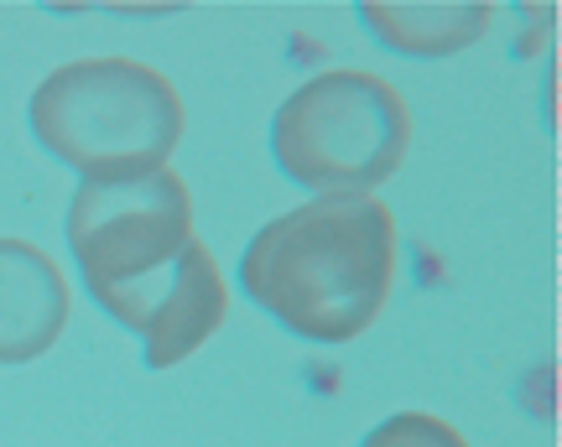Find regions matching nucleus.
Masks as SVG:
<instances>
[{"instance_id": "f257e3e1", "label": "nucleus", "mask_w": 562, "mask_h": 447, "mask_svg": "<svg viewBox=\"0 0 562 447\" xmlns=\"http://www.w3.org/2000/svg\"><path fill=\"white\" fill-rule=\"evenodd\" d=\"M240 291L302 344L344 348L375 328L396 276L402 234L375 193L307 198L266 219L240 255Z\"/></svg>"}, {"instance_id": "f03ea898", "label": "nucleus", "mask_w": 562, "mask_h": 447, "mask_svg": "<svg viewBox=\"0 0 562 447\" xmlns=\"http://www.w3.org/2000/svg\"><path fill=\"white\" fill-rule=\"evenodd\" d=\"M32 141L83 183L161 172L188 130L182 94L140 58H74L26 100Z\"/></svg>"}, {"instance_id": "7ed1b4c3", "label": "nucleus", "mask_w": 562, "mask_h": 447, "mask_svg": "<svg viewBox=\"0 0 562 447\" xmlns=\"http://www.w3.org/2000/svg\"><path fill=\"white\" fill-rule=\"evenodd\" d=\"M68 261L89 302L125 333H146L193 234V193L172 167L146 177L79 183L63 219Z\"/></svg>"}, {"instance_id": "20e7f679", "label": "nucleus", "mask_w": 562, "mask_h": 447, "mask_svg": "<svg viewBox=\"0 0 562 447\" xmlns=\"http://www.w3.org/2000/svg\"><path fill=\"white\" fill-rule=\"evenodd\" d=\"M266 146L281 177L313 198L375 193L412 151V110L381 73L328 68L277 104Z\"/></svg>"}, {"instance_id": "39448f33", "label": "nucleus", "mask_w": 562, "mask_h": 447, "mask_svg": "<svg viewBox=\"0 0 562 447\" xmlns=\"http://www.w3.org/2000/svg\"><path fill=\"white\" fill-rule=\"evenodd\" d=\"M74 297L58 261L21 234H0V365H32L63 339Z\"/></svg>"}, {"instance_id": "423d86ee", "label": "nucleus", "mask_w": 562, "mask_h": 447, "mask_svg": "<svg viewBox=\"0 0 562 447\" xmlns=\"http://www.w3.org/2000/svg\"><path fill=\"white\" fill-rule=\"evenodd\" d=\"M229 318V286H224V271L214 261V250L203 240H193L182 250L178 271H172V286H167V302L161 312L146 323L140 333V365L146 369H178L182 359H193L214 333Z\"/></svg>"}, {"instance_id": "0eeeda50", "label": "nucleus", "mask_w": 562, "mask_h": 447, "mask_svg": "<svg viewBox=\"0 0 562 447\" xmlns=\"http://www.w3.org/2000/svg\"><path fill=\"white\" fill-rule=\"evenodd\" d=\"M360 26L396 58H459L463 47L495 26L490 0H448V5H406V0H364L355 5Z\"/></svg>"}, {"instance_id": "6e6552de", "label": "nucleus", "mask_w": 562, "mask_h": 447, "mask_svg": "<svg viewBox=\"0 0 562 447\" xmlns=\"http://www.w3.org/2000/svg\"><path fill=\"white\" fill-rule=\"evenodd\" d=\"M360 447H474L453 422H442L432 411H391L385 422L360 437Z\"/></svg>"}]
</instances>
